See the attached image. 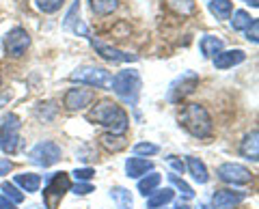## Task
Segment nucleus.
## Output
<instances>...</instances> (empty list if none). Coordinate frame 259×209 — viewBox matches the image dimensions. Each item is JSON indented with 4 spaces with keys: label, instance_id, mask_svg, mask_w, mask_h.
Wrapping results in <instances>:
<instances>
[{
    "label": "nucleus",
    "instance_id": "1",
    "mask_svg": "<svg viewBox=\"0 0 259 209\" xmlns=\"http://www.w3.org/2000/svg\"><path fill=\"white\" fill-rule=\"evenodd\" d=\"M87 119L95 125L108 127V132L112 134H125L130 127V117L127 112L112 99H100L95 101V106L89 110Z\"/></svg>",
    "mask_w": 259,
    "mask_h": 209
},
{
    "label": "nucleus",
    "instance_id": "2",
    "mask_svg": "<svg viewBox=\"0 0 259 209\" xmlns=\"http://www.w3.org/2000/svg\"><path fill=\"white\" fill-rule=\"evenodd\" d=\"M180 125L190 136H194V138H207L214 130L212 117H209L207 108L201 106V103H188V106H184L180 115Z\"/></svg>",
    "mask_w": 259,
    "mask_h": 209
},
{
    "label": "nucleus",
    "instance_id": "3",
    "mask_svg": "<svg viewBox=\"0 0 259 209\" xmlns=\"http://www.w3.org/2000/svg\"><path fill=\"white\" fill-rule=\"evenodd\" d=\"M110 88L112 93L117 95L121 101H125L127 106H136L141 97V88H143V80L141 74L136 69H123V71H117L110 80Z\"/></svg>",
    "mask_w": 259,
    "mask_h": 209
},
{
    "label": "nucleus",
    "instance_id": "4",
    "mask_svg": "<svg viewBox=\"0 0 259 209\" xmlns=\"http://www.w3.org/2000/svg\"><path fill=\"white\" fill-rule=\"evenodd\" d=\"M20 130H22V119L15 112H7L0 119V149L5 153L13 155L20 144Z\"/></svg>",
    "mask_w": 259,
    "mask_h": 209
},
{
    "label": "nucleus",
    "instance_id": "5",
    "mask_svg": "<svg viewBox=\"0 0 259 209\" xmlns=\"http://www.w3.org/2000/svg\"><path fill=\"white\" fill-rule=\"evenodd\" d=\"M69 78H71V82H78V84H87V86H93V88L108 91L112 74H110L108 69H104V67L84 65V67H78Z\"/></svg>",
    "mask_w": 259,
    "mask_h": 209
},
{
    "label": "nucleus",
    "instance_id": "6",
    "mask_svg": "<svg viewBox=\"0 0 259 209\" xmlns=\"http://www.w3.org/2000/svg\"><path fill=\"white\" fill-rule=\"evenodd\" d=\"M71 181L67 173H54L48 177V183L44 188V205L46 209H56L59 203L63 200L65 192H69Z\"/></svg>",
    "mask_w": 259,
    "mask_h": 209
},
{
    "label": "nucleus",
    "instance_id": "7",
    "mask_svg": "<svg viewBox=\"0 0 259 209\" xmlns=\"http://www.w3.org/2000/svg\"><path fill=\"white\" fill-rule=\"evenodd\" d=\"M28 160L35 166L50 168V166H54L61 160V147L54 140H41V142H37L35 147L30 149Z\"/></svg>",
    "mask_w": 259,
    "mask_h": 209
},
{
    "label": "nucleus",
    "instance_id": "8",
    "mask_svg": "<svg viewBox=\"0 0 259 209\" xmlns=\"http://www.w3.org/2000/svg\"><path fill=\"white\" fill-rule=\"evenodd\" d=\"M199 86V76L194 71H184V74L173 80L171 86L166 91V99L171 103H180L182 99H186L190 93H194V88Z\"/></svg>",
    "mask_w": 259,
    "mask_h": 209
},
{
    "label": "nucleus",
    "instance_id": "9",
    "mask_svg": "<svg viewBox=\"0 0 259 209\" xmlns=\"http://www.w3.org/2000/svg\"><path fill=\"white\" fill-rule=\"evenodd\" d=\"M3 47H5L7 56H11V59H22L30 47V35L24 28H11L9 33L3 37Z\"/></svg>",
    "mask_w": 259,
    "mask_h": 209
},
{
    "label": "nucleus",
    "instance_id": "10",
    "mask_svg": "<svg viewBox=\"0 0 259 209\" xmlns=\"http://www.w3.org/2000/svg\"><path fill=\"white\" fill-rule=\"evenodd\" d=\"M218 179L225 183H231V186H246V183L253 181V173L248 171L246 166H242L238 162H225L216 168Z\"/></svg>",
    "mask_w": 259,
    "mask_h": 209
},
{
    "label": "nucleus",
    "instance_id": "11",
    "mask_svg": "<svg viewBox=\"0 0 259 209\" xmlns=\"http://www.w3.org/2000/svg\"><path fill=\"white\" fill-rule=\"evenodd\" d=\"M95 101V93L91 91V88H82V86H74L69 88L67 93H65L63 97V106L76 112V110H84L87 106H91V103Z\"/></svg>",
    "mask_w": 259,
    "mask_h": 209
},
{
    "label": "nucleus",
    "instance_id": "12",
    "mask_svg": "<svg viewBox=\"0 0 259 209\" xmlns=\"http://www.w3.org/2000/svg\"><path fill=\"white\" fill-rule=\"evenodd\" d=\"M91 45L95 47V52L108 63H136L139 61V56L136 54H130V52L119 50V47H112L108 43L100 41V39H91Z\"/></svg>",
    "mask_w": 259,
    "mask_h": 209
},
{
    "label": "nucleus",
    "instance_id": "13",
    "mask_svg": "<svg viewBox=\"0 0 259 209\" xmlns=\"http://www.w3.org/2000/svg\"><path fill=\"white\" fill-rule=\"evenodd\" d=\"M244 61H246V52L240 50V47H236V50H221L212 59L216 69H231V67H236Z\"/></svg>",
    "mask_w": 259,
    "mask_h": 209
},
{
    "label": "nucleus",
    "instance_id": "14",
    "mask_svg": "<svg viewBox=\"0 0 259 209\" xmlns=\"http://www.w3.org/2000/svg\"><path fill=\"white\" fill-rule=\"evenodd\" d=\"M246 198V192H236V190H216L212 196L214 209H231L240 205Z\"/></svg>",
    "mask_w": 259,
    "mask_h": 209
},
{
    "label": "nucleus",
    "instance_id": "15",
    "mask_svg": "<svg viewBox=\"0 0 259 209\" xmlns=\"http://www.w3.org/2000/svg\"><path fill=\"white\" fill-rule=\"evenodd\" d=\"M63 26H65V28H69V30H74V33H76V35H80V37H89V39H91V35H89V28H87V24H84L82 20H80V0H74L71 9L67 11V15H65Z\"/></svg>",
    "mask_w": 259,
    "mask_h": 209
},
{
    "label": "nucleus",
    "instance_id": "16",
    "mask_svg": "<svg viewBox=\"0 0 259 209\" xmlns=\"http://www.w3.org/2000/svg\"><path fill=\"white\" fill-rule=\"evenodd\" d=\"M153 171V162L147 158H127L125 160V175L130 177V179H141V177H145L147 173Z\"/></svg>",
    "mask_w": 259,
    "mask_h": 209
},
{
    "label": "nucleus",
    "instance_id": "17",
    "mask_svg": "<svg viewBox=\"0 0 259 209\" xmlns=\"http://www.w3.org/2000/svg\"><path fill=\"white\" fill-rule=\"evenodd\" d=\"M240 155L246 160H253V162L259 160V132L257 130H250L244 136V140L240 144Z\"/></svg>",
    "mask_w": 259,
    "mask_h": 209
},
{
    "label": "nucleus",
    "instance_id": "18",
    "mask_svg": "<svg viewBox=\"0 0 259 209\" xmlns=\"http://www.w3.org/2000/svg\"><path fill=\"white\" fill-rule=\"evenodd\" d=\"M100 144L106 151H110V153H119V151H123L127 147V138L125 134H112V132H104L100 136Z\"/></svg>",
    "mask_w": 259,
    "mask_h": 209
},
{
    "label": "nucleus",
    "instance_id": "19",
    "mask_svg": "<svg viewBox=\"0 0 259 209\" xmlns=\"http://www.w3.org/2000/svg\"><path fill=\"white\" fill-rule=\"evenodd\" d=\"M15 186H20L22 192H26V194H35L41 188V175L37 173H20L15 175Z\"/></svg>",
    "mask_w": 259,
    "mask_h": 209
},
{
    "label": "nucleus",
    "instance_id": "20",
    "mask_svg": "<svg viewBox=\"0 0 259 209\" xmlns=\"http://www.w3.org/2000/svg\"><path fill=\"white\" fill-rule=\"evenodd\" d=\"M186 168H188V173L192 175V179L197 181V183H207L209 181V173H207V166L203 160H199V158H186Z\"/></svg>",
    "mask_w": 259,
    "mask_h": 209
},
{
    "label": "nucleus",
    "instance_id": "21",
    "mask_svg": "<svg viewBox=\"0 0 259 209\" xmlns=\"http://www.w3.org/2000/svg\"><path fill=\"white\" fill-rule=\"evenodd\" d=\"M223 47H225L223 39L214 37V35H203L201 37V41H199V50H201V54H203V59H214Z\"/></svg>",
    "mask_w": 259,
    "mask_h": 209
},
{
    "label": "nucleus",
    "instance_id": "22",
    "mask_svg": "<svg viewBox=\"0 0 259 209\" xmlns=\"http://www.w3.org/2000/svg\"><path fill=\"white\" fill-rule=\"evenodd\" d=\"M175 198V190L173 188H164V190H156L147 196V209H162Z\"/></svg>",
    "mask_w": 259,
    "mask_h": 209
},
{
    "label": "nucleus",
    "instance_id": "23",
    "mask_svg": "<svg viewBox=\"0 0 259 209\" xmlns=\"http://www.w3.org/2000/svg\"><path fill=\"white\" fill-rule=\"evenodd\" d=\"M207 9L218 20H229L231 13H233V3L231 0H209Z\"/></svg>",
    "mask_w": 259,
    "mask_h": 209
},
{
    "label": "nucleus",
    "instance_id": "24",
    "mask_svg": "<svg viewBox=\"0 0 259 209\" xmlns=\"http://www.w3.org/2000/svg\"><path fill=\"white\" fill-rule=\"evenodd\" d=\"M160 181H162V175L160 173H149V175H145L139 179V192L143 196H149L151 192H156L158 186H160Z\"/></svg>",
    "mask_w": 259,
    "mask_h": 209
},
{
    "label": "nucleus",
    "instance_id": "25",
    "mask_svg": "<svg viewBox=\"0 0 259 209\" xmlns=\"http://www.w3.org/2000/svg\"><path fill=\"white\" fill-rule=\"evenodd\" d=\"M110 198L115 200L117 209H132V207H134V200H132V194H130V190L121 188V186H117V188L110 190Z\"/></svg>",
    "mask_w": 259,
    "mask_h": 209
},
{
    "label": "nucleus",
    "instance_id": "26",
    "mask_svg": "<svg viewBox=\"0 0 259 209\" xmlns=\"http://www.w3.org/2000/svg\"><path fill=\"white\" fill-rule=\"evenodd\" d=\"M91 3V11L95 15H110L119 9V0H89Z\"/></svg>",
    "mask_w": 259,
    "mask_h": 209
},
{
    "label": "nucleus",
    "instance_id": "27",
    "mask_svg": "<svg viewBox=\"0 0 259 209\" xmlns=\"http://www.w3.org/2000/svg\"><path fill=\"white\" fill-rule=\"evenodd\" d=\"M253 20H255V18H250V13H248V11L238 9V11H233V13H231V28H233V30H246Z\"/></svg>",
    "mask_w": 259,
    "mask_h": 209
},
{
    "label": "nucleus",
    "instance_id": "28",
    "mask_svg": "<svg viewBox=\"0 0 259 209\" xmlns=\"http://www.w3.org/2000/svg\"><path fill=\"white\" fill-rule=\"evenodd\" d=\"M166 5L180 15H190L194 11V0H166Z\"/></svg>",
    "mask_w": 259,
    "mask_h": 209
},
{
    "label": "nucleus",
    "instance_id": "29",
    "mask_svg": "<svg viewBox=\"0 0 259 209\" xmlns=\"http://www.w3.org/2000/svg\"><path fill=\"white\" fill-rule=\"evenodd\" d=\"M0 190L5 192V196L11 200V203H22L24 200V194H22V190H18V186L15 183H9V181H3V186H0Z\"/></svg>",
    "mask_w": 259,
    "mask_h": 209
},
{
    "label": "nucleus",
    "instance_id": "30",
    "mask_svg": "<svg viewBox=\"0 0 259 209\" xmlns=\"http://www.w3.org/2000/svg\"><path fill=\"white\" fill-rule=\"evenodd\" d=\"M132 151H134V155H139V158H149V155L160 153V147L153 142H139V144H134Z\"/></svg>",
    "mask_w": 259,
    "mask_h": 209
},
{
    "label": "nucleus",
    "instance_id": "31",
    "mask_svg": "<svg viewBox=\"0 0 259 209\" xmlns=\"http://www.w3.org/2000/svg\"><path fill=\"white\" fill-rule=\"evenodd\" d=\"M168 181H171L173 183V186L177 188V190H180V194L184 196V198H194V190L188 186V183H186L184 179H180V177H177L175 173H171V175H168Z\"/></svg>",
    "mask_w": 259,
    "mask_h": 209
},
{
    "label": "nucleus",
    "instance_id": "32",
    "mask_svg": "<svg viewBox=\"0 0 259 209\" xmlns=\"http://www.w3.org/2000/svg\"><path fill=\"white\" fill-rule=\"evenodd\" d=\"M65 5V0H35V7L44 13H56L61 11V7Z\"/></svg>",
    "mask_w": 259,
    "mask_h": 209
},
{
    "label": "nucleus",
    "instance_id": "33",
    "mask_svg": "<svg viewBox=\"0 0 259 209\" xmlns=\"http://www.w3.org/2000/svg\"><path fill=\"white\" fill-rule=\"evenodd\" d=\"M69 190L74 192L76 196H87V194H91V192H95V188L91 186V183H87V181H78L76 186H71Z\"/></svg>",
    "mask_w": 259,
    "mask_h": 209
},
{
    "label": "nucleus",
    "instance_id": "34",
    "mask_svg": "<svg viewBox=\"0 0 259 209\" xmlns=\"http://www.w3.org/2000/svg\"><path fill=\"white\" fill-rule=\"evenodd\" d=\"M244 33H246V39H248L250 43H257L259 41V22H257V18L250 22V26L244 30Z\"/></svg>",
    "mask_w": 259,
    "mask_h": 209
},
{
    "label": "nucleus",
    "instance_id": "35",
    "mask_svg": "<svg viewBox=\"0 0 259 209\" xmlns=\"http://www.w3.org/2000/svg\"><path fill=\"white\" fill-rule=\"evenodd\" d=\"M71 175H74L78 181H91L95 177V171H93V168H76Z\"/></svg>",
    "mask_w": 259,
    "mask_h": 209
},
{
    "label": "nucleus",
    "instance_id": "36",
    "mask_svg": "<svg viewBox=\"0 0 259 209\" xmlns=\"http://www.w3.org/2000/svg\"><path fill=\"white\" fill-rule=\"evenodd\" d=\"M166 162L173 166V171H177V173H184L186 171V162H182V160H177L175 155H168L166 158Z\"/></svg>",
    "mask_w": 259,
    "mask_h": 209
},
{
    "label": "nucleus",
    "instance_id": "37",
    "mask_svg": "<svg viewBox=\"0 0 259 209\" xmlns=\"http://www.w3.org/2000/svg\"><path fill=\"white\" fill-rule=\"evenodd\" d=\"M13 168V162L9 158H0V177L3 175H9V171Z\"/></svg>",
    "mask_w": 259,
    "mask_h": 209
},
{
    "label": "nucleus",
    "instance_id": "38",
    "mask_svg": "<svg viewBox=\"0 0 259 209\" xmlns=\"http://www.w3.org/2000/svg\"><path fill=\"white\" fill-rule=\"evenodd\" d=\"M0 209H15V203H11L5 194H0Z\"/></svg>",
    "mask_w": 259,
    "mask_h": 209
},
{
    "label": "nucleus",
    "instance_id": "39",
    "mask_svg": "<svg viewBox=\"0 0 259 209\" xmlns=\"http://www.w3.org/2000/svg\"><path fill=\"white\" fill-rule=\"evenodd\" d=\"M244 3H246V5H250L253 9H257V7H259V0H244Z\"/></svg>",
    "mask_w": 259,
    "mask_h": 209
},
{
    "label": "nucleus",
    "instance_id": "40",
    "mask_svg": "<svg viewBox=\"0 0 259 209\" xmlns=\"http://www.w3.org/2000/svg\"><path fill=\"white\" fill-rule=\"evenodd\" d=\"M175 209H190V207L186 205V203H182V200H180V203H175Z\"/></svg>",
    "mask_w": 259,
    "mask_h": 209
},
{
    "label": "nucleus",
    "instance_id": "41",
    "mask_svg": "<svg viewBox=\"0 0 259 209\" xmlns=\"http://www.w3.org/2000/svg\"><path fill=\"white\" fill-rule=\"evenodd\" d=\"M197 209H209V207H207L205 203H199V207H197Z\"/></svg>",
    "mask_w": 259,
    "mask_h": 209
},
{
    "label": "nucleus",
    "instance_id": "42",
    "mask_svg": "<svg viewBox=\"0 0 259 209\" xmlns=\"http://www.w3.org/2000/svg\"><path fill=\"white\" fill-rule=\"evenodd\" d=\"M0 86H3V78H0Z\"/></svg>",
    "mask_w": 259,
    "mask_h": 209
}]
</instances>
